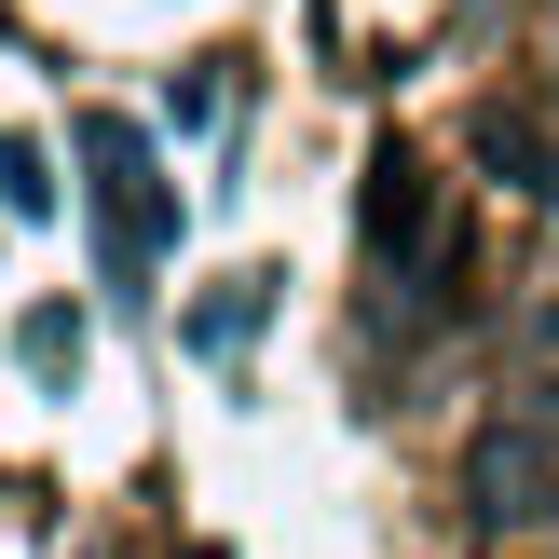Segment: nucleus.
<instances>
[{"label":"nucleus","mask_w":559,"mask_h":559,"mask_svg":"<svg viewBox=\"0 0 559 559\" xmlns=\"http://www.w3.org/2000/svg\"><path fill=\"white\" fill-rule=\"evenodd\" d=\"M82 205H96V246H109V273H151V260H178V178H164V151H151V123H123V109H82Z\"/></svg>","instance_id":"obj_1"},{"label":"nucleus","mask_w":559,"mask_h":559,"mask_svg":"<svg viewBox=\"0 0 559 559\" xmlns=\"http://www.w3.org/2000/svg\"><path fill=\"white\" fill-rule=\"evenodd\" d=\"M355 233H369V260L396 273V287H424V273H437V178H424V151H396V136L369 151V191H355Z\"/></svg>","instance_id":"obj_2"},{"label":"nucleus","mask_w":559,"mask_h":559,"mask_svg":"<svg viewBox=\"0 0 559 559\" xmlns=\"http://www.w3.org/2000/svg\"><path fill=\"white\" fill-rule=\"evenodd\" d=\"M559 506V437L546 424H491L478 437V519H546Z\"/></svg>","instance_id":"obj_3"},{"label":"nucleus","mask_w":559,"mask_h":559,"mask_svg":"<svg viewBox=\"0 0 559 559\" xmlns=\"http://www.w3.org/2000/svg\"><path fill=\"white\" fill-rule=\"evenodd\" d=\"M273 300H287V273H218V287H205V300L178 314V342H191V355H246Z\"/></svg>","instance_id":"obj_4"},{"label":"nucleus","mask_w":559,"mask_h":559,"mask_svg":"<svg viewBox=\"0 0 559 559\" xmlns=\"http://www.w3.org/2000/svg\"><path fill=\"white\" fill-rule=\"evenodd\" d=\"M478 164L506 191H533V205H559V136L533 123V109H478Z\"/></svg>","instance_id":"obj_5"},{"label":"nucleus","mask_w":559,"mask_h":559,"mask_svg":"<svg viewBox=\"0 0 559 559\" xmlns=\"http://www.w3.org/2000/svg\"><path fill=\"white\" fill-rule=\"evenodd\" d=\"M14 355H27L41 382H69V369H82V300H27V314H14Z\"/></svg>","instance_id":"obj_6"},{"label":"nucleus","mask_w":559,"mask_h":559,"mask_svg":"<svg viewBox=\"0 0 559 559\" xmlns=\"http://www.w3.org/2000/svg\"><path fill=\"white\" fill-rule=\"evenodd\" d=\"M0 218H55V164H41V136H0Z\"/></svg>","instance_id":"obj_7"},{"label":"nucleus","mask_w":559,"mask_h":559,"mask_svg":"<svg viewBox=\"0 0 559 559\" xmlns=\"http://www.w3.org/2000/svg\"><path fill=\"white\" fill-rule=\"evenodd\" d=\"M191 123H218V55H205V69H178V82H164V136H191Z\"/></svg>","instance_id":"obj_8"}]
</instances>
